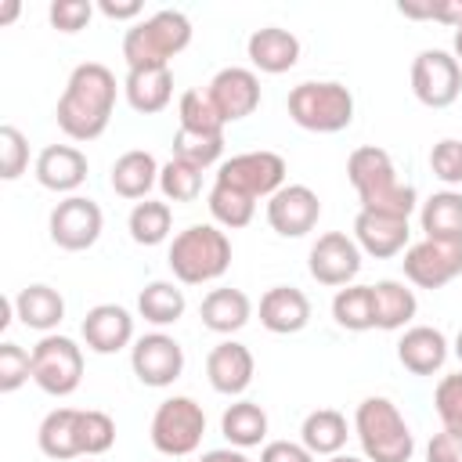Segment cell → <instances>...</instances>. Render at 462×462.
<instances>
[{"mask_svg":"<svg viewBox=\"0 0 462 462\" xmlns=\"http://www.w3.org/2000/svg\"><path fill=\"white\" fill-rule=\"evenodd\" d=\"M372 300H375V328L383 332H401L411 325V318L419 314V300L415 289H408L397 278H383L372 285Z\"/></svg>","mask_w":462,"mask_h":462,"instance_id":"29","label":"cell"},{"mask_svg":"<svg viewBox=\"0 0 462 462\" xmlns=\"http://www.w3.org/2000/svg\"><path fill=\"white\" fill-rule=\"evenodd\" d=\"M126 105L141 116H155L173 101V72L170 65H144V69H126L123 79Z\"/></svg>","mask_w":462,"mask_h":462,"instance_id":"24","label":"cell"},{"mask_svg":"<svg viewBox=\"0 0 462 462\" xmlns=\"http://www.w3.org/2000/svg\"><path fill=\"white\" fill-rule=\"evenodd\" d=\"M199 318L209 332L217 336H231L238 328L249 325L253 318V300L242 292V289H209L202 296V307H199Z\"/></svg>","mask_w":462,"mask_h":462,"instance_id":"27","label":"cell"},{"mask_svg":"<svg viewBox=\"0 0 462 462\" xmlns=\"http://www.w3.org/2000/svg\"><path fill=\"white\" fill-rule=\"evenodd\" d=\"M430 170L444 184H462V141L458 137L437 141L430 152Z\"/></svg>","mask_w":462,"mask_h":462,"instance_id":"44","label":"cell"},{"mask_svg":"<svg viewBox=\"0 0 462 462\" xmlns=\"http://www.w3.org/2000/svg\"><path fill=\"white\" fill-rule=\"evenodd\" d=\"M253 372H256V361H253V350L245 343H235V339H224L209 350L206 357V379L217 393L224 397H238L249 390L253 383Z\"/></svg>","mask_w":462,"mask_h":462,"instance_id":"19","label":"cell"},{"mask_svg":"<svg viewBox=\"0 0 462 462\" xmlns=\"http://www.w3.org/2000/svg\"><path fill=\"white\" fill-rule=\"evenodd\" d=\"M260 325L274 336H296L310 325V300L296 285H271L260 296Z\"/></svg>","mask_w":462,"mask_h":462,"instance_id":"21","label":"cell"},{"mask_svg":"<svg viewBox=\"0 0 462 462\" xmlns=\"http://www.w3.org/2000/svg\"><path fill=\"white\" fill-rule=\"evenodd\" d=\"M166 263L180 285H206L231 267V238L217 224H191L173 235Z\"/></svg>","mask_w":462,"mask_h":462,"instance_id":"3","label":"cell"},{"mask_svg":"<svg viewBox=\"0 0 462 462\" xmlns=\"http://www.w3.org/2000/svg\"><path fill=\"white\" fill-rule=\"evenodd\" d=\"M47 18L58 32H79L94 18V4L90 0H54L47 7Z\"/></svg>","mask_w":462,"mask_h":462,"instance_id":"46","label":"cell"},{"mask_svg":"<svg viewBox=\"0 0 462 462\" xmlns=\"http://www.w3.org/2000/svg\"><path fill=\"white\" fill-rule=\"evenodd\" d=\"M220 433L227 437L231 448H260L267 440V411L256 401H235L220 415Z\"/></svg>","mask_w":462,"mask_h":462,"instance_id":"32","label":"cell"},{"mask_svg":"<svg viewBox=\"0 0 462 462\" xmlns=\"http://www.w3.org/2000/svg\"><path fill=\"white\" fill-rule=\"evenodd\" d=\"M206 206H209L213 224L217 227H227V231H238V227H245L256 217V199H249V195H242L235 188H224V184H213L209 188Z\"/></svg>","mask_w":462,"mask_h":462,"instance_id":"36","label":"cell"},{"mask_svg":"<svg viewBox=\"0 0 462 462\" xmlns=\"http://www.w3.org/2000/svg\"><path fill=\"white\" fill-rule=\"evenodd\" d=\"M177 119H180V130H191V134H224L227 126L206 90H184L177 101Z\"/></svg>","mask_w":462,"mask_h":462,"instance_id":"37","label":"cell"},{"mask_svg":"<svg viewBox=\"0 0 462 462\" xmlns=\"http://www.w3.org/2000/svg\"><path fill=\"white\" fill-rule=\"evenodd\" d=\"M199 462H253L245 451H238V448H213V451H206Z\"/></svg>","mask_w":462,"mask_h":462,"instance_id":"50","label":"cell"},{"mask_svg":"<svg viewBox=\"0 0 462 462\" xmlns=\"http://www.w3.org/2000/svg\"><path fill=\"white\" fill-rule=\"evenodd\" d=\"M130 368L144 386L166 390L184 375V346L166 332H148V336L134 339Z\"/></svg>","mask_w":462,"mask_h":462,"instance_id":"14","label":"cell"},{"mask_svg":"<svg viewBox=\"0 0 462 462\" xmlns=\"http://www.w3.org/2000/svg\"><path fill=\"white\" fill-rule=\"evenodd\" d=\"M451 54H455V61L462 65V29H455V40H451Z\"/></svg>","mask_w":462,"mask_h":462,"instance_id":"52","label":"cell"},{"mask_svg":"<svg viewBox=\"0 0 462 462\" xmlns=\"http://www.w3.org/2000/svg\"><path fill=\"white\" fill-rule=\"evenodd\" d=\"M289 119L310 134H339L354 123V94L339 79H303L289 90Z\"/></svg>","mask_w":462,"mask_h":462,"instance_id":"6","label":"cell"},{"mask_svg":"<svg viewBox=\"0 0 462 462\" xmlns=\"http://www.w3.org/2000/svg\"><path fill=\"white\" fill-rule=\"evenodd\" d=\"M321 199L307 184H285L267 199V224L282 238H303L318 227Z\"/></svg>","mask_w":462,"mask_h":462,"instance_id":"15","label":"cell"},{"mask_svg":"<svg viewBox=\"0 0 462 462\" xmlns=\"http://www.w3.org/2000/svg\"><path fill=\"white\" fill-rule=\"evenodd\" d=\"M159 162H155V155L152 152H144V148H130V152H123L116 162H112V191L119 195V199H130V202H141V199H148V191L159 184Z\"/></svg>","mask_w":462,"mask_h":462,"instance_id":"26","label":"cell"},{"mask_svg":"<svg viewBox=\"0 0 462 462\" xmlns=\"http://www.w3.org/2000/svg\"><path fill=\"white\" fill-rule=\"evenodd\" d=\"M32 383L51 397H69L83 383V346L69 336H40L32 346Z\"/></svg>","mask_w":462,"mask_h":462,"instance_id":"8","label":"cell"},{"mask_svg":"<svg viewBox=\"0 0 462 462\" xmlns=\"http://www.w3.org/2000/svg\"><path fill=\"white\" fill-rule=\"evenodd\" d=\"M152 448L166 458H184L195 455L202 437H206V411L195 397H166L155 415H152Z\"/></svg>","mask_w":462,"mask_h":462,"instance_id":"7","label":"cell"},{"mask_svg":"<svg viewBox=\"0 0 462 462\" xmlns=\"http://www.w3.org/2000/svg\"><path fill=\"white\" fill-rule=\"evenodd\" d=\"M419 224H422L426 238L462 242V191H455V188L433 191L419 209Z\"/></svg>","mask_w":462,"mask_h":462,"instance_id":"31","label":"cell"},{"mask_svg":"<svg viewBox=\"0 0 462 462\" xmlns=\"http://www.w3.org/2000/svg\"><path fill=\"white\" fill-rule=\"evenodd\" d=\"M451 350H455V357L462 361V328H458V336H455V343H451Z\"/></svg>","mask_w":462,"mask_h":462,"instance_id":"53","label":"cell"},{"mask_svg":"<svg viewBox=\"0 0 462 462\" xmlns=\"http://www.w3.org/2000/svg\"><path fill=\"white\" fill-rule=\"evenodd\" d=\"M224 155V134H191V130H180L173 134V159H184L199 170H209L213 162H220Z\"/></svg>","mask_w":462,"mask_h":462,"instance_id":"39","label":"cell"},{"mask_svg":"<svg viewBox=\"0 0 462 462\" xmlns=\"http://www.w3.org/2000/svg\"><path fill=\"white\" fill-rule=\"evenodd\" d=\"M332 318L346 332H368L375 328V300L372 285H343L332 296Z\"/></svg>","mask_w":462,"mask_h":462,"instance_id":"35","label":"cell"},{"mask_svg":"<svg viewBox=\"0 0 462 462\" xmlns=\"http://www.w3.org/2000/svg\"><path fill=\"white\" fill-rule=\"evenodd\" d=\"M404 278L415 289H444L462 274V242H444V238H422L404 249Z\"/></svg>","mask_w":462,"mask_h":462,"instance_id":"12","label":"cell"},{"mask_svg":"<svg viewBox=\"0 0 462 462\" xmlns=\"http://www.w3.org/2000/svg\"><path fill=\"white\" fill-rule=\"evenodd\" d=\"M426 462H462V437L440 430L426 444Z\"/></svg>","mask_w":462,"mask_h":462,"instance_id":"47","label":"cell"},{"mask_svg":"<svg viewBox=\"0 0 462 462\" xmlns=\"http://www.w3.org/2000/svg\"><path fill=\"white\" fill-rule=\"evenodd\" d=\"M126 231L137 245H162L173 231V209L170 202H159V199H141L134 202L130 217H126Z\"/></svg>","mask_w":462,"mask_h":462,"instance_id":"34","label":"cell"},{"mask_svg":"<svg viewBox=\"0 0 462 462\" xmlns=\"http://www.w3.org/2000/svg\"><path fill=\"white\" fill-rule=\"evenodd\" d=\"M32 379V350L18 343H0V393H14Z\"/></svg>","mask_w":462,"mask_h":462,"instance_id":"41","label":"cell"},{"mask_svg":"<svg viewBox=\"0 0 462 462\" xmlns=\"http://www.w3.org/2000/svg\"><path fill=\"white\" fill-rule=\"evenodd\" d=\"M408 238H411V227L404 217L372 213V209H357V217H354V242L361 253H368L375 260H390V256L404 253Z\"/></svg>","mask_w":462,"mask_h":462,"instance_id":"17","label":"cell"},{"mask_svg":"<svg viewBox=\"0 0 462 462\" xmlns=\"http://www.w3.org/2000/svg\"><path fill=\"white\" fill-rule=\"evenodd\" d=\"M101 227H105V213L94 199L87 195H69L61 199L51 217H47V231H51V242L65 253H83L90 249L97 238H101Z\"/></svg>","mask_w":462,"mask_h":462,"instance_id":"11","label":"cell"},{"mask_svg":"<svg viewBox=\"0 0 462 462\" xmlns=\"http://www.w3.org/2000/svg\"><path fill=\"white\" fill-rule=\"evenodd\" d=\"M307 271L318 285H328V289L354 285V278L361 274V249L354 235H343V231L318 235V242L307 253Z\"/></svg>","mask_w":462,"mask_h":462,"instance_id":"13","label":"cell"},{"mask_svg":"<svg viewBox=\"0 0 462 462\" xmlns=\"http://www.w3.org/2000/svg\"><path fill=\"white\" fill-rule=\"evenodd\" d=\"M245 54H249V61H253L256 72L282 76V72L296 69V61H300V40L289 29H282V25H263V29H256L245 40Z\"/></svg>","mask_w":462,"mask_h":462,"instance_id":"23","label":"cell"},{"mask_svg":"<svg viewBox=\"0 0 462 462\" xmlns=\"http://www.w3.org/2000/svg\"><path fill=\"white\" fill-rule=\"evenodd\" d=\"M79 433H83V455H105L116 444V422L97 408H83Z\"/></svg>","mask_w":462,"mask_h":462,"instance_id":"43","label":"cell"},{"mask_svg":"<svg viewBox=\"0 0 462 462\" xmlns=\"http://www.w3.org/2000/svg\"><path fill=\"white\" fill-rule=\"evenodd\" d=\"M328 462H365V458H354V455H343V451H339V455H332Z\"/></svg>","mask_w":462,"mask_h":462,"instance_id":"54","label":"cell"},{"mask_svg":"<svg viewBox=\"0 0 462 462\" xmlns=\"http://www.w3.org/2000/svg\"><path fill=\"white\" fill-rule=\"evenodd\" d=\"M32 170H36L40 188L69 199V195H76V188H83V180L90 173V162H87V155L76 144H47L36 155Z\"/></svg>","mask_w":462,"mask_h":462,"instance_id":"18","label":"cell"},{"mask_svg":"<svg viewBox=\"0 0 462 462\" xmlns=\"http://www.w3.org/2000/svg\"><path fill=\"white\" fill-rule=\"evenodd\" d=\"M18 18V4L11 0V4H4V11H0V25H7V22H14Z\"/></svg>","mask_w":462,"mask_h":462,"instance_id":"51","label":"cell"},{"mask_svg":"<svg viewBox=\"0 0 462 462\" xmlns=\"http://www.w3.org/2000/svg\"><path fill=\"white\" fill-rule=\"evenodd\" d=\"M29 166V141L18 126L4 123L0 126V177L4 180H18Z\"/></svg>","mask_w":462,"mask_h":462,"instance_id":"42","label":"cell"},{"mask_svg":"<svg viewBox=\"0 0 462 462\" xmlns=\"http://www.w3.org/2000/svg\"><path fill=\"white\" fill-rule=\"evenodd\" d=\"M206 94H209V101L224 123H238L260 108V76L253 69L227 65L209 79Z\"/></svg>","mask_w":462,"mask_h":462,"instance_id":"16","label":"cell"},{"mask_svg":"<svg viewBox=\"0 0 462 462\" xmlns=\"http://www.w3.org/2000/svg\"><path fill=\"white\" fill-rule=\"evenodd\" d=\"M14 318H18L25 328H32V332L51 336V332L61 325V318H65V300H61L58 289H51V285H43V282L25 285V289L14 296Z\"/></svg>","mask_w":462,"mask_h":462,"instance_id":"28","label":"cell"},{"mask_svg":"<svg viewBox=\"0 0 462 462\" xmlns=\"http://www.w3.org/2000/svg\"><path fill=\"white\" fill-rule=\"evenodd\" d=\"M433 408L440 415V426L455 437H462V372L444 375L433 390Z\"/></svg>","mask_w":462,"mask_h":462,"instance_id":"40","label":"cell"},{"mask_svg":"<svg viewBox=\"0 0 462 462\" xmlns=\"http://www.w3.org/2000/svg\"><path fill=\"white\" fill-rule=\"evenodd\" d=\"M188 310V300H184V289L173 285V282H148L141 292H137V314L148 321V325H177Z\"/></svg>","mask_w":462,"mask_h":462,"instance_id":"33","label":"cell"},{"mask_svg":"<svg viewBox=\"0 0 462 462\" xmlns=\"http://www.w3.org/2000/svg\"><path fill=\"white\" fill-rule=\"evenodd\" d=\"M116 94H119V87H116V76L108 65H101V61L76 65L69 72V83L54 108L58 130L69 141H97L112 123Z\"/></svg>","mask_w":462,"mask_h":462,"instance_id":"1","label":"cell"},{"mask_svg":"<svg viewBox=\"0 0 462 462\" xmlns=\"http://www.w3.org/2000/svg\"><path fill=\"white\" fill-rule=\"evenodd\" d=\"M191 43V22L184 11L162 7L141 22H134L123 36V61L126 69H144V65H170L184 47Z\"/></svg>","mask_w":462,"mask_h":462,"instance_id":"5","label":"cell"},{"mask_svg":"<svg viewBox=\"0 0 462 462\" xmlns=\"http://www.w3.org/2000/svg\"><path fill=\"white\" fill-rule=\"evenodd\" d=\"M224 188H235L249 199H271L278 188H285V159L278 152H242L217 166V180Z\"/></svg>","mask_w":462,"mask_h":462,"instance_id":"9","label":"cell"},{"mask_svg":"<svg viewBox=\"0 0 462 462\" xmlns=\"http://www.w3.org/2000/svg\"><path fill=\"white\" fill-rule=\"evenodd\" d=\"M346 437H350V426H346V415L336 411V408H318L303 419L300 426V444L318 458V455H339L346 448Z\"/></svg>","mask_w":462,"mask_h":462,"instance_id":"30","label":"cell"},{"mask_svg":"<svg viewBox=\"0 0 462 462\" xmlns=\"http://www.w3.org/2000/svg\"><path fill=\"white\" fill-rule=\"evenodd\" d=\"M411 94L426 108H448L462 94V65L451 51L426 47L411 61Z\"/></svg>","mask_w":462,"mask_h":462,"instance_id":"10","label":"cell"},{"mask_svg":"<svg viewBox=\"0 0 462 462\" xmlns=\"http://www.w3.org/2000/svg\"><path fill=\"white\" fill-rule=\"evenodd\" d=\"M97 11L112 22H134V18H141L144 7H141V0H101Z\"/></svg>","mask_w":462,"mask_h":462,"instance_id":"49","label":"cell"},{"mask_svg":"<svg viewBox=\"0 0 462 462\" xmlns=\"http://www.w3.org/2000/svg\"><path fill=\"white\" fill-rule=\"evenodd\" d=\"M79 415L83 408H54L43 415L40 430H36V444L47 458L65 462L83 455V433H79Z\"/></svg>","mask_w":462,"mask_h":462,"instance_id":"25","label":"cell"},{"mask_svg":"<svg viewBox=\"0 0 462 462\" xmlns=\"http://www.w3.org/2000/svg\"><path fill=\"white\" fill-rule=\"evenodd\" d=\"M354 433L365 462H408L415 455V437L390 397H365L354 411Z\"/></svg>","mask_w":462,"mask_h":462,"instance_id":"4","label":"cell"},{"mask_svg":"<svg viewBox=\"0 0 462 462\" xmlns=\"http://www.w3.org/2000/svg\"><path fill=\"white\" fill-rule=\"evenodd\" d=\"M79 332H83L87 350H94V354H119L123 346L134 343V318L119 303H97V307L87 310Z\"/></svg>","mask_w":462,"mask_h":462,"instance_id":"20","label":"cell"},{"mask_svg":"<svg viewBox=\"0 0 462 462\" xmlns=\"http://www.w3.org/2000/svg\"><path fill=\"white\" fill-rule=\"evenodd\" d=\"M397 11L404 18H433V22H444L451 29H462V0H426V4L401 0Z\"/></svg>","mask_w":462,"mask_h":462,"instance_id":"45","label":"cell"},{"mask_svg":"<svg viewBox=\"0 0 462 462\" xmlns=\"http://www.w3.org/2000/svg\"><path fill=\"white\" fill-rule=\"evenodd\" d=\"M260 462H314V455L300 440H267Z\"/></svg>","mask_w":462,"mask_h":462,"instance_id":"48","label":"cell"},{"mask_svg":"<svg viewBox=\"0 0 462 462\" xmlns=\"http://www.w3.org/2000/svg\"><path fill=\"white\" fill-rule=\"evenodd\" d=\"M448 354H451V343L433 325H411L397 339V361L411 375H433V372H440L444 361H448Z\"/></svg>","mask_w":462,"mask_h":462,"instance_id":"22","label":"cell"},{"mask_svg":"<svg viewBox=\"0 0 462 462\" xmlns=\"http://www.w3.org/2000/svg\"><path fill=\"white\" fill-rule=\"evenodd\" d=\"M346 180L354 184V191L361 199V209L390 213V217L408 220L419 206L415 188L397 177V166H393L386 148H375V144L354 148L350 159H346Z\"/></svg>","mask_w":462,"mask_h":462,"instance_id":"2","label":"cell"},{"mask_svg":"<svg viewBox=\"0 0 462 462\" xmlns=\"http://www.w3.org/2000/svg\"><path fill=\"white\" fill-rule=\"evenodd\" d=\"M159 191L166 202H195L202 195V170L184 159H170L159 170Z\"/></svg>","mask_w":462,"mask_h":462,"instance_id":"38","label":"cell"}]
</instances>
